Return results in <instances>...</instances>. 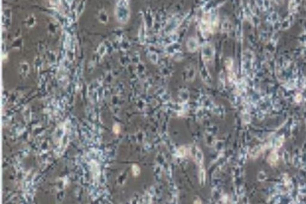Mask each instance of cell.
I'll return each instance as SVG.
<instances>
[{"mask_svg": "<svg viewBox=\"0 0 306 204\" xmlns=\"http://www.w3.org/2000/svg\"><path fill=\"white\" fill-rule=\"evenodd\" d=\"M132 172H133V175L135 177H137V176H139L141 173V169L140 168L136 165H134L133 167H132Z\"/></svg>", "mask_w": 306, "mask_h": 204, "instance_id": "obj_2", "label": "cell"}, {"mask_svg": "<svg viewBox=\"0 0 306 204\" xmlns=\"http://www.w3.org/2000/svg\"><path fill=\"white\" fill-rule=\"evenodd\" d=\"M114 132H115L116 134H117V133H118V132L120 131V127H119V126H117V125L115 126V127H114Z\"/></svg>", "mask_w": 306, "mask_h": 204, "instance_id": "obj_3", "label": "cell"}, {"mask_svg": "<svg viewBox=\"0 0 306 204\" xmlns=\"http://www.w3.org/2000/svg\"><path fill=\"white\" fill-rule=\"evenodd\" d=\"M199 180L200 183L201 184V185H203L205 183L206 173H205V171L204 169H201L200 171Z\"/></svg>", "mask_w": 306, "mask_h": 204, "instance_id": "obj_1", "label": "cell"}]
</instances>
